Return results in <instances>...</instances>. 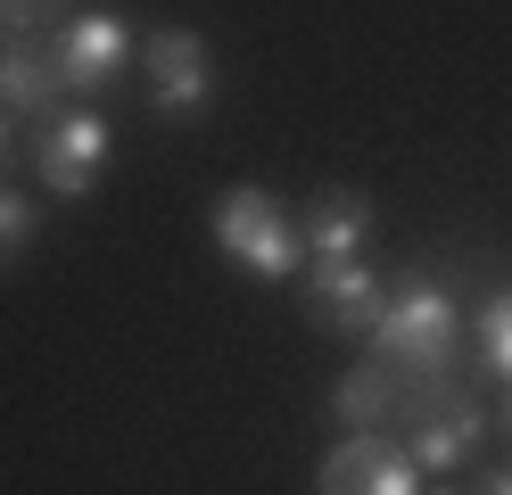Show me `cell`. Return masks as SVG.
Instances as JSON below:
<instances>
[{
    "label": "cell",
    "mask_w": 512,
    "mask_h": 495,
    "mask_svg": "<svg viewBox=\"0 0 512 495\" xmlns=\"http://www.w3.org/2000/svg\"><path fill=\"white\" fill-rule=\"evenodd\" d=\"M314 495H422V479H413L405 454H389L380 429H347L331 462L314 471Z\"/></svg>",
    "instance_id": "cell-7"
},
{
    "label": "cell",
    "mask_w": 512,
    "mask_h": 495,
    "mask_svg": "<svg viewBox=\"0 0 512 495\" xmlns=\"http://www.w3.org/2000/svg\"><path fill=\"white\" fill-rule=\"evenodd\" d=\"M0 157H9V116H0Z\"/></svg>",
    "instance_id": "cell-16"
},
{
    "label": "cell",
    "mask_w": 512,
    "mask_h": 495,
    "mask_svg": "<svg viewBox=\"0 0 512 495\" xmlns=\"http://www.w3.org/2000/svg\"><path fill=\"white\" fill-rule=\"evenodd\" d=\"M397 372L389 363H356V372H339V388H331V421L339 429H389L397 421Z\"/></svg>",
    "instance_id": "cell-11"
},
{
    "label": "cell",
    "mask_w": 512,
    "mask_h": 495,
    "mask_svg": "<svg viewBox=\"0 0 512 495\" xmlns=\"http://www.w3.org/2000/svg\"><path fill=\"white\" fill-rule=\"evenodd\" d=\"M504 421H512V413H504Z\"/></svg>",
    "instance_id": "cell-17"
},
{
    "label": "cell",
    "mask_w": 512,
    "mask_h": 495,
    "mask_svg": "<svg viewBox=\"0 0 512 495\" xmlns=\"http://www.w3.org/2000/svg\"><path fill=\"white\" fill-rule=\"evenodd\" d=\"M372 347L405 388H438L446 363H455V297H446V281L405 273L389 289V306H380V322H372Z\"/></svg>",
    "instance_id": "cell-1"
},
{
    "label": "cell",
    "mask_w": 512,
    "mask_h": 495,
    "mask_svg": "<svg viewBox=\"0 0 512 495\" xmlns=\"http://www.w3.org/2000/svg\"><path fill=\"white\" fill-rule=\"evenodd\" d=\"M75 0H0V33H50Z\"/></svg>",
    "instance_id": "cell-14"
},
{
    "label": "cell",
    "mask_w": 512,
    "mask_h": 495,
    "mask_svg": "<svg viewBox=\"0 0 512 495\" xmlns=\"http://www.w3.org/2000/svg\"><path fill=\"white\" fill-rule=\"evenodd\" d=\"M364 240H372V198L364 190H323L306 215V256L314 273H331V264H364Z\"/></svg>",
    "instance_id": "cell-10"
},
{
    "label": "cell",
    "mask_w": 512,
    "mask_h": 495,
    "mask_svg": "<svg viewBox=\"0 0 512 495\" xmlns=\"http://www.w3.org/2000/svg\"><path fill=\"white\" fill-rule=\"evenodd\" d=\"M58 91H67V83H58L50 33H0V108H9V116H42Z\"/></svg>",
    "instance_id": "cell-9"
},
{
    "label": "cell",
    "mask_w": 512,
    "mask_h": 495,
    "mask_svg": "<svg viewBox=\"0 0 512 495\" xmlns=\"http://www.w3.org/2000/svg\"><path fill=\"white\" fill-rule=\"evenodd\" d=\"M108 116L100 108H67V116H50V132L34 141V165H42V182L58 198H83L91 182H100V165H108Z\"/></svg>",
    "instance_id": "cell-6"
},
{
    "label": "cell",
    "mask_w": 512,
    "mask_h": 495,
    "mask_svg": "<svg viewBox=\"0 0 512 495\" xmlns=\"http://www.w3.org/2000/svg\"><path fill=\"white\" fill-rule=\"evenodd\" d=\"M50 50H58V83L67 91H100V83L124 75V58H141V33L108 9H83L50 33Z\"/></svg>",
    "instance_id": "cell-5"
},
{
    "label": "cell",
    "mask_w": 512,
    "mask_h": 495,
    "mask_svg": "<svg viewBox=\"0 0 512 495\" xmlns=\"http://www.w3.org/2000/svg\"><path fill=\"white\" fill-rule=\"evenodd\" d=\"M479 347H488V363L512 380V289H496L488 306H479Z\"/></svg>",
    "instance_id": "cell-13"
},
{
    "label": "cell",
    "mask_w": 512,
    "mask_h": 495,
    "mask_svg": "<svg viewBox=\"0 0 512 495\" xmlns=\"http://www.w3.org/2000/svg\"><path fill=\"white\" fill-rule=\"evenodd\" d=\"M397 429L413 446V471H455V462L479 454V438H488V413H479V396L463 388H397Z\"/></svg>",
    "instance_id": "cell-3"
},
{
    "label": "cell",
    "mask_w": 512,
    "mask_h": 495,
    "mask_svg": "<svg viewBox=\"0 0 512 495\" xmlns=\"http://www.w3.org/2000/svg\"><path fill=\"white\" fill-rule=\"evenodd\" d=\"M215 248L232 256L240 273H256V281H290L306 264V231L290 223V207H281L273 190L240 182V190L215 198Z\"/></svg>",
    "instance_id": "cell-2"
},
{
    "label": "cell",
    "mask_w": 512,
    "mask_h": 495,
    "mask_svg": "<svg viewBox=\"0 0 512 495\" xmlns=\"http://www.w3.org/2000/svg\"><path fill=\"white\" fill-rule=\"evenodd\" d=\"M380 306H389V281H380L372 264H331V273H314V322L339 330V339H372Z\"/></svg>",
    "instance_id": "cell-8"
},
{
    "label": "cell",
    "mask_w": 512,
    "mask_h": 495,
    "mask_svg": "<svg viewBox=\"0 0 512 495\" xmlns=\"http://www.w3.org/2000/svg\"><path fill=\"white\" fill-rule=\"evenodd\" d=\"M141 75H149V108L166 116V124H199L215 108V50L190 25L141 33Z\"/></svg>",
    "instance_id": "cell-4"
},
{
    "label": "cell",
    "mask_w": 512,
    "mask_h": 495,
    "mask_svg": "<svg viewBox=\"0 0 512 495\" xmlns=\"http://www.w3.org/2000/svg\"><path fill=\"white\" fill-rule=\"evenodd\" d=\"M479 495H512V471H496V479H488V487H479Z\"/></svg>",
    "instance_id": "cell-15"
},
{
    "label": "cell",
    "mask_w": 512,
    "mask_h": 495,
    "mask_svg": "<svg viewBox=\"0 0 512 495\" xmlns=\"http://www.w3.org/2000/svg\"><path fill=\"white\" fill-rule=\"evenodd\" d=\"M25 248H34V198L0 182V273H9V264H17Z\"/></svg>",
    "instance_id": "cell-12"
}]
</instances>
